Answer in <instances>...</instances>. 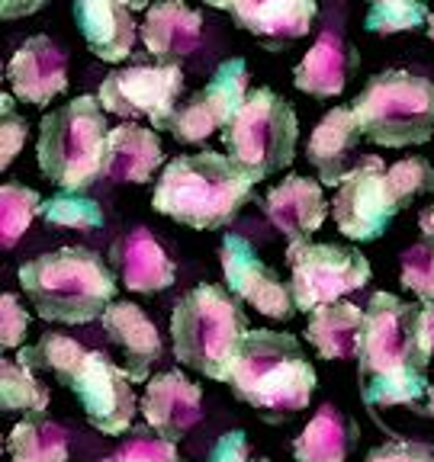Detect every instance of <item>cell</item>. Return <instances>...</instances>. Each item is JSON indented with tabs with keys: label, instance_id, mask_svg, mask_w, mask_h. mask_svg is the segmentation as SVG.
Masks as SVG:
<instances>
[{
	"label": "cell",
	"instance_id": "obj_24",
	"mask_svg": "<svg viewBox=\"0 0 434 462\" xmlns=\"http://www.w3.org/2000/svg\"><path fill=\"white\" fill-rule=\"evenodd\" d=\"M357 51L338 36V32H322L316 39L306 58L293 68V84L297 90L318 100H328V97L344 94L347 78L351 71H357Z\"/></svg>",
	"mask_w": 434,
	"mask_h": 462
},
{
	"label": "cell",
	"instance_id": "obj_35",
	"mask_svg": "<svg viewBox=\"0 0 434 462\" xmlns=\"http://www.w3.org/2000/svg\"><path fill=\"white\" fill-rule=\"evenodd\" d=\"M428 20H431L428 4H415V7L392 4V7H370L363 16V26L370 32H380V36H392V32H412V29L428 26Z\"/></svg>",
	"mask_w": 434,
	"mask_h": 462
},
{
	"label": "cell",
	"instance_id": "obj_5",
	"mask_svg": "<svg viewBox=\"0 0 434 462\" xmlns=\"http://www.w3.org/2000/svg\"><path fill=\"white\" fill-rule=\"evenodd\" d=\"M248 334V318L241 305L216 282H200L174 305L171 337L174 356L206 379L229 383L241 340Z\"/></svg>",
	"mask_w": 434,
	"mask_h": 462
},
{
	"label": "cell",
	"instance_id": "obj_31",
	"mask_svg": "<svg viewBox=\"0 0 434 462\" xmlns=\"http://www.w3.org/2000/svg\"><path fill=\"white\" fill-rule=\"evenodd\" d=\"M39 218L55 228H74V231H97L103 228V209L97 199H87L80 193H58L49 196L39 209Z\"/></svg>",
	"mask_w": 434,
	"mask_h": 462
},
{
	"label": "cell",
	"instance_id": "obj_42",
	"mask_svg": "<svg viewBox=\"0 0 434 462\" xmlns=\"http://www.w3.org/2000/svg\"><path fill=\"white\" fill-rule=\"evenodd\" d=\"M419 228L425 231V235H434V202L431 206H425L419 216Z\"/></svg>",
	"mask_w": 434,
	"mask_h": 462
},
{
	"label": "cell",
	"instance_id": "obj_45",
	"mask_svg": "<svg viewBox=\"0 0 434 462\" xmlns=\"http://www.w3.org/2000/svg\"><path fill=\"white\" fill-rule=\"evenodd\" d=\"M203 4H210V7H216V10H229L231 0H203Z\"/></svg>",
	"mask_w": 434,
	"mask_h": 462
},
{
	"label": "cell",
	"instance_id": "obj_17",
	"mask_svg": "<svg viewBox=\"0 0 434 462\" xmlns=\"http://www.w3.org/2000/svg\"><path fill=\"white\" fill-rule=\"evenodd\" d=\"M264 216L277 225V231H283L289 247L306 245L328 218V199L322 180H309L299 173L280 180L264 196Z\"/></svg>",
	"mask_w": 434,
	"mask_h": 462
},
{
	"label": "cell",
	"instance_id": "obj_10",
	"mask_svg": "<svg viewBox=\"0 0 434 462\" xmlns=\"http://www.w3.org/2000/svg\"><path fill=\"white\" fill-rule=\"evenodd\" d=\"M65 389L74 392V398L84 408V418L90 427H97L107 437H119L132 427L136 418V392L132 379L123 366H116L100 350H84L71 369L61 379Z\"/></svg>",
	"mask_w": 434,
	"mask_h": 462
},
{
	"label": "cell",
	"instance_id": "obj_37",
	"mask_svg": "<svg viewBox=\"0 0 434 462\" xmlns=\"http://www.w3.org/2000/svg\"><path fill=\"white\" fill-rule=\"evenodd\" d=\"M4 309H0V344L7 346V350H20L23 340H26V331H29V315L23 311L20 299L14 292H4Z\"/></svg>",
	"mask_w": 434,
	"mask_h": 462
},
{
	"label": "cell",
	"instance_id": "obj_28",
	"mask_svg": "<svg viewBox=\"0 0 434 462\" xmlns=\"http://www.w3.org/2000/svg\"><path fill=\"white\" fill-rule=\"evenodd\" d=\"M7 449L14 462H65L68 459V430L45 414H26L10 430Z\"/></svg>",
	"mask_w": 434,
	"mask_h": 462
},
{
	"label": "cell",
	"instance_id": "obj_22",
	"mask_svg": "<svg viewBox=\"0 0 434 462\" xmlns=\"http://www.w3.org/2000/svg\"><path fill=\"white\" fill-rule=\"evenodd\" d=\"M361 138L363 132L357 125L351 106H335L328 109V116L318 119L309 144H306V158L316 167L318 180L326 183V187H341V180L354 171V152Z\"/></svg>",
	"mask_w": 434,
	"mask_h": 462
},
{
	"label": "cell",
	"instance_id": "obj_36",
	"mask_svg": "<svg viewBox=\"0 0 434 462\" xmlns=\"http://www.w3.org/2000/svg\"><path fill=\"white\" fill-rule=\"evenodd\" d=\"M0 109H4V132H0V164L10 167L14 158L23 152V144H26V135H29V125L14 106V97L4 94L0 97Z\"/></svg>",
	"mask_w": 434,
	"mask_h": 462
},
{
	"label": "cell",
	"instance_id": "obj_34",
	"mask_svg": "<svg viewBox=\"0 0 434 462\" xmlns=\"http://www.w3.org/2000/svg\"><path fill=\"white\" fill-rule=\"evenodd\" d=\"M103 462H181V453H177V443L165 440L148 427H138L132 430L129 440Z\"/></svg>",
	"mask_w": 434,
	"mask_h": 462
},
{
	"label": "cell",
	"instance_id": "obj_23",
	"mask_svg": "<svg viewBox=\"0 0 434 462\" xmlns=\"http://www.w3.org/2000/svg\"><path fill=\"white\" fill-rule=\"evenodd\" d=\"M138 36L158 65H177L200 45L203 16L190 10L184 0H158L145 10Z\"/></svg>",
	"mask_w": 434,
	"mask_h": 462
},
{
	"label": "cell",
	"instance_id": "obj_18",
	"mask_svg": "<svg viewBox=\"0 0 434 462\" xmlns=\"http://www.w3.org/2000/svg\"><path fill=\"white\" fill-rule=\"evenodd\" d=\"M109 263L126 289L145 292V296L165 292L167 286H174V276H177L174 260L167 257L152 228H132L123 238H116L109 247Z\"/></svg>",
	"mask_w": 434,
	"mask_h": 462
},
{
	"label": "cell",
	"instance_id": "obj_20",
	"mask_svg": "<svg viewBox=\"0 0 434 462\" xmlns=\"http://www.w3.org/2000/svg\"><path fill=\"white\" fill-rule=\"evenodd\" d=\"M229 14L245 32L277 51L280 45L309 32L318 4L316 0H231Z\"/></svg>",
	"mask_w": 434,
	"mask_h": 462
},
{
	"label": "cell",
	"instance_id": "obj_41",
	"mask_svg": "<svg viewBox=\"0 0 434 462\" xmlns=\"http://www.w3.org/2000/svg\"><path fill=\"white\" fill-rule=\"evenodd\" d=\"M421 340H425V350L434 356V302H428L421 309Z\"/></svg>",
	"mask_w": 434,
	"mask_h": 462
},
{
	"label": "cell",
	"instance_id": "obj_2",
	"mask_svg": "<svg viewBox=\"0 0 434 462\" xmlns=\"http://www.w3.org/2000/svg\"><path fill=\"white\" fill-rule=\"evenodd\" d=\"M258 180V173L239 164L231 154H181L161 171L152 206L155 212L174 218V222L212 231L239 216L241 206L251 199Z\"/></svg>",
	"mask_w": 434,
	"mask_h": 462
},
{
	"label": "cell",
	"instance_id": "obj_15",
	"mask_svg": "<svg viewBox=\"0 0 434 462\" xmlns=\"http://www.w3.org/2000/svg\"><path fill=\"white\" fill-rule=\"evenodd\" d=\"M145 424L158 437L177 443L203 420V392L181 369H167L148 379L142 398Z\"/></svg>",
	"mask_w": 434,
	"mask_h": 462
},
{
	"label": "cell",
	"instance_id": "obj_6",
	"mask_svg": "<svg viewBox=\"0 0 434 462\" xmlns=\"http://www.w3.org/2000/svg\"><path fill=\"white\" fill-rule=\"evenodd\" d=\"M107 109L100 97H74L52 109L39 125V171L65 193L94 187L107 161Z\"/></svg>",
	"mask_w": 434,
	"mask_h": 462
},
{
	"label": "cell",
	"instance_id": "obj_16",
	"mask_svg": "<svg viewBox=\"0 0 434 462\" xmlns=\"http://www.w3.org/2000/svg\"><path fill=\"white\" fill-rule=\"evenodd\" d=\"M14 97L29 106H49L68 90V58L49 36H29L7 65Z\"/></svg>",
	"mask_w": 434,
	"mask_h": 462
},
{
	"label": "cell",
	"instance_id": "obj_1",
	"mask_svg": "<svg viewBox=\"0 0 434 462\" xmlns=\"http://www.w3.org/2000/svg\"><path fill=\"white\" fill-rule=\"evenodd\" d=\"M428 363L421 340V309L392 292H373L363 305V334L357 350L361 398L370 408L409 404L425 411Z\"/></svg>",
	"mask_w": 434,
	"mask_h": 462
},
{
	"label": "cell",
	"instance_id": "obj_7",
	"mask_svg": "<svg viewBox=\"0 0 434 462\" xmlns=\"http://www.w3.org/2000/svg\"><path fill=\"white\" fill-rule=\"evenodd\" d=\"M363 138L380 148L425 144L434 135V80L409 71H383L351 103Z\"/></svg>",
	"mask_w": 434,
	"mask_h": 462
},
{
	"label": "cell",
	"instance_id": "obj_12",
	"mask_svg": "<svg viewBox=\"0 0 434 462\" xmlns=\"http://www.w3.org/2000/svg\"><path fill=\"white\" fill-rule=\"evenodd\" d=\"M390 167L380 154H367L354 164L338 187L332 202V216L338 231L354 241H376L383 238L390 222L396 218L399 202L390 187Z\"/></svg>",
	"mask_w": 434,
	"mask_h": 462
},
{
	"label": "cell",
	"instance_id": "obj_38",
	"mask_svg": "<svg viewBox=\"0 0 434 462\" xmlns=\"http://www.w3.org/2000/svg\"><path fill=\"white\" fill-rule=\"evenodd\" d=\"M363 462H434V449L415 440H390L370 449Z\"/></svg>",
	"mask_w": 434,
	"mask_h": 462
},
{
	"label": "cell",
	"instance_id": "obj_46",
	"mask_svg": "<svg viewBox=\"0 0 434 462\" xmlns=\"http://www.w3.org/2000/svg\"><path fill=\"white\" fill-rule=\"evenodd\" d=\"M132 10H148V0H126Z\"/></svg>",
	"mask_w": 434,
	"mask_h": 462
},
{
	"label": "cell",
	"instance_id": "obj_43",
	"mask_svg": "<svg viewBox=\"0 0 434 462\" xmlns=\"http://www.w3.org/2000/svg\"><path fill=\"white\" fill-rule=\"evenodd\" d=\"M370 7H392V4H402V7H415V4H425V0H367Z\"/></svg>",
	"mask_w": 434,
	"mask_h": 462
},
{
	"label": "cell",
	"instance_id": "obj_4",
	"mask_svg": "<svg viewBox=\"0 0 434 462\" xmlns=\"http://www.w3.org/2000/svg\"><path fill=\"white\" fill-rule=\"evenodd\" d=\"M229 385L239 402L258 408L268 420H277L303 411L312 402L318 375L293 334L254 328L241 340Z\"/></svg>",
	"mask_w": 434,
	"mask_h": 462
},
{
	"label": "cell",
	"instance_id": "obj_13",
	"mask_svg": "<svg viewBox=\"0 0 434 462\" xmlns=\"http://www.w3.org/2000/svg\"><path fill=\"white\" fill-rule=\"evenodd\" d=\"M248 100V65L241 58H229L212 71L210 84L203 87L200 94H193L174 116L171 135L184 144H193L210 138L216 129L239 116V109Z\"/></svg>",
	"mask_w": 434,
	"mask_h": 462
},
{
	"label": "cell",
	"instance_id": "obj_21",
	"mask_svg": "<svg viewBox=\"0 0 434 462\" xmlns=\"http://www.w3.org/2000/svg\"><path fill=\"white\" fill-rule=\"evenodd\" d=\"M74 23L87 49L100 61L119 65L132 55L138 23L132 20V7L126 0H74Z\"/></svg>",
	"mask_w": 434,
	"mask_h": 462
},
{
	"label": "cell",
	"instance_id": "obj_14",
	"mask_svg": "<svg viewBox=\"0 0 434 462\" xmlns=\"http://www.w3.org/2000/svg\"><path fill=\"white\" fill-rule=\"evenodd\" d=\"M219 260H222L225 286L231 296L248 302L260 315L277 318V321L293 318V311H297L293 289L280 282L277 270L268 267L241 235H225L222 247H219Z\"/></svg>",
	"mask_w": 434,
	"mask_h": 462
},
{
	"label": "cell",
	"instance_id": "obj_33",
	"mask_svg": "<svg viewBox=\"0 0 434 462\" xmlns=\"http://www.w3.org/2000/svg\"><path fill=\"white\" fill-rule=\"evenodd\" d=\"M402 286L421 302H434V235H425L402 254Z\"/></svg>",
	"mask_w": 434,
	"mask_h": 462
},
{
	"label": "cell",
	"instance_id": "obj_11",
	"mask_svg": "<svg viewBox=\"0 0 434 462\" xmlns=\"http://www.w3.org/2000/svg\"><path fill=\"white\" fill-rule=\"evenodd\" d=\"M184 94V71L181 65H136L113 71L100 84V106L119 119H138L148 116L155 129H167L177 109H181Z\"/></svg>",
	"mask_w": 434,
	"mask_h": 462
},
{
	"label": "cell",
	"instance_id": "obj_47",
	"mask_svg": "<svg viewBox=\"0 0 434 462\" xmlns=\"http://www.w3.org/2000/svg\"><path fill=\"white\" fill-rule=\"evenodd\" d=\"M428 36L434 39V14H431V20H428Z\"/></svg>",
	"mask_w": 434,
	"mask_h": 462
},
{
	"label": "cell",
	"instance_id": "obj_25",
	"mask_svg": "<svg viewBox=\"0 0 434 462\" xmlns=\"http://www.w3.org/2000/svg\"><path fill=\"white\" fill-rule=\"evenodd\" d=\"M165 164V148L155 129L136 123H119L109 129L103 173L116 183H148Z\"/></svg>",
	"mask_w": 434,
	"mask_h": 462
},
{
	"label": "cell",
	"instance_id": "obj_40",
	"mask_svg": "<svg viewBox=\"0 0 434 462\" xmlns=\"http://www.w3.org/2000/svg\"><path fill=\"white\" fill-rule=\"evenodd\" d=\"M45 0H0V14L4 20H20V16H33Z\"/></svg>",
	"mask_w": 434,
	"mask_h": 462
},
{
	"label": "cell",
	"instance_id": "obj_9",
	"mask_svg": "<svg viewBox=\"0 0 434 462\" xmlns=\"http://www.w3.org/2000/svg\"><path fill=\"white\" fill-rule=\"evenodd\" d=\"M289 289L293 302L303 311H316L318 305L341 302L370 282V260L354 247L341 245H293L287 247Z\"/></svg>",
	"mask_w": 434,
	"mask_h": 462
},
{
	"label": "cell",
	"instance_id": "obj_19",
	"mask_svg": "<svg viewBox=\"0 0 434 462\" xmlns=\"http://www.w3.org/2000/svg\"><path fill=\"white\" fill-rule=\"evenodd\" d=\"M103 331L109 344L123 354V369L132 383H148V369L161 360L165 344L155 321L136 302H113L103 311Z\"/></svg>",
	"mask_w": 434,
	"mask_h": 462
},
{
	"label": "cell",
	"instance_id": "obj_30",
	"mask_svg": "<svg viewBox=\"0 0 434 462\" xmlns=\"http://www.w3.org/2000/svg\"><path fill=\"white\" fill-rule=\"evenodd\" d=\"M39 209H42V196L36 189L4 183L0 189V241L4 247H14L26 235L33 218H39Z\"/></svg>",
	"mask_w": 434,
	"mask_h": 462
},
{
	"label": "cell",
	"instance_id": "obj_48",
	"mask_svg": "<svg viewBox=\"0 0 434 462\" xmlns=\"http://www.w3.org/2000/svg\"><path fill=\"white\" fill-rule=\"evenodd\" d=\"M258 462H270V459H258Z\"/></svg>",
	"mask_w": 434,
	"mask_h": 462
},
{
	"label": "cell",
	"instance_id": "obj_27",
	"mask_svg": "<svg viewBox=\"0 0 434 462\" xmlns=\"http://www.w3.org/2000/svg\"><path fill=\"white\" fill-rule=\"evenodd\" d=\"M357 447V424L341 411L338 404H322L316 418L293 443L297 462H347Z\"/></svg>",
	"mask_w": 434,
	"mask_h": 462
},
{
	"label": "cell",
	"instance_id": "obj_39",
	"mask_svg": "<svg viewBox=\"0 0 434 462\" xmlns=\"http://www.w3.org/2000/svg\"><path fill=\"white\" fill-rule=\"evenodd\" d=\"M206 462H251V447H248L245 430H229L216 440Z\"/></svg>",
	"mask_w": 434,
	"mask_h": 462
},
{
	"label": "cell",
	"instance_id": "obj_8",
	"mask_svg": "<svg viewBox=\"0 0 434 462\" xmlns=\"http://www.w3.org/2000/svg\"><path fill=\"white\" fill-rule=\"evenodd\" d=\"M222 142L231 158L264 180L270 173L293 164L299 119L280 94H274L270 87H258L248 94L239 116L222 129Z\"/></svg>",
	"mask_w": 434,
	"mask_h": 462
},
{
	"label": "cell",
	"instance_id": "obj_26",
	"mask_svg": "<svg viewBox=\"0 0 434 462\" xmlns=\"http://www.w3.org/2000/svg\"><path fill=\"white\" fill-rule=\"evenodd\" d=\"M363 334V309L351 302L318 305L306 325V340L322 360H357Z\"/></svg>",
	"mask_w": 434,
	"mask_h": 462
},
{
	"label": "cell",
	"instance_id": "obj_32",
	"mask_svg": "<svg viewBox=\"0 0 434 462\" xmlns=\"http://www.w3.org/2000/svg\"><path fill=\"white\" fill-rule=\"evenodd\" d=\"M386 173H390V187H392V193H396L399 209L412 206L419 196L434 193V164L425 158L396 161Z\"/></svg>",
	"mask_w": 434,
	"mask_h": 462
},
{
	"label": "cell",
	"instance_id": "obj_29",
	"mask_svg": "<svg viewBox=\"0 0 434 462\" xmlns=\"http://www.w3.org/2000/svg\"><path fill=\"white\" fill-rule=\"evenodd\" d=\"M49 389L36 379V373L23 366L20 360L0 363V408L23 414H45L49 408Z\"/></svg>",
	"mask_w": 434,
	"mask_h": 462
},
{
	"label": "cell",
	"instance_id": "obj_3",
	"mask_svg": "<svg viewBox=\"0 0 434 462\" xmlns=\"http://www.w3.org/2000/svg\"><path fill=\"white\" fill-rule=\"evenodd\" d=\"M23 292L42 321L87 325L103 318L116 299V270L90 247H58L16 270Z\"/></svg>",
	"mask_w": 434,
	"mask_h": 462
},
{
	"label": "cell",
	"instance_id": "obj_44",
	"mask_svg": "<svg viewBox=\"0 0 434 462\" xmlns=\"http://www.w3.org/2000/svg\"><path fill=\"white\" fill-rule=\"evenodd\" d=\"M425 414H431L434 418V385L428 389V398H425Z\"/></svg>",
	"mask_w": 434,
	"mask_h": 462
}]
</instances>
